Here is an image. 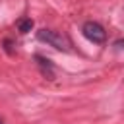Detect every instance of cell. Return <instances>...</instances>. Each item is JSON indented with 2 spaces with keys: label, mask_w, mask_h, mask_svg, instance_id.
Returning <instances> with one entry per match:
<instances>
[{
  "label": "cell",
  "mask_w": 124,
  "mask_h": 124,
  "mask_svg": "<svg viewBox=\"0 0 124 124\" xmlns=\"http://www.w3.org/2000/svg\"><path fill=\"white\" fill-rule=\"evenodd\" d=\"M37 39L41 43H46L50 46H54L56 50H64V52H70V41L66 35H62L60 31H54V29H39L37 31Z\"/></svg>",
  "instance_id": "cell-1"
},
{
  "label": "cell",
  "mask_w": 124,
  "mask_h": 124,
  "mask_svg": "<svg viewBox=\"0 0 124 124\" xmlns=\"http://www.w3.org/2000/svg\"><path fill=\"white\" fill-rule=\"evenodd\" d=\"M81 33L87 41L95 43V45H101L107 41V31L97 23V21H85L83 27H81Z\"/></svg>",
  "instance_id": "cell-2"
},
{
  "label": "cell",
  "mask_w": 124,
  "mask_h": 124,
  "mask_svg": "<svg viewBox=\"0 0 124 124\" xmlns=\"http://www.w3.org/2000/svg\"><path fill=\"white\" fill-rule=\"evenodd\" d=\"M35 60L39 62V66H41V70H43V74L48 78V79H52L54 78V72H52V64H50V60L48 58H43V56H35Z\"/></svg>",
  "instance_id": "cell-3"
},
{
  "label": "cell",
  "mask_w": 124,
  "mask_h": 124,
  "mask_svg": "<svg viewBox=\"0 0 124 124\" xmlns=\"http://www.w3.org/2000/svg\"><path fill=\"white\" fill-rule=\"evenodd\" d=\"M16 27H17V31L19 33H29L31 29H33V19L31 17H21V19H17V23H16Z\"/></svg>",
  "instance_id": "cell-4"
},
{
  "label": "cell",
  "mask_w": 124,
  "mask_h": 124,
  "mask_svg": "<svg viewBox=\"0 0 124 124\" xmlns=\"http://www.w3.org/2000/svg\"><path fill=\"white\" fill-rule=\"evenodd\" d=\"M0 124H4V120H2V118H0Z\"/></svg>",
  "instance_id": "cell-5"
}]
</instances>
